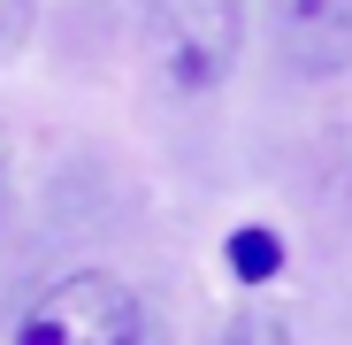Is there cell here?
<instances>
[{
    "label": "cell",
    "instance_id": "obj_1",
    "mask_svg": "<svg viewBox=\"0 0 352 345\" xmlns=\"http://www.w3.org/2000/svg\"><path fill=\"white\" fill-rule=\"evenodd\" d=\"M245 54V0H146V62L168 92H214L230 85Z\"/></svg>",
    "mask_w": 352,
    "mask_h": 345
},
{
    "label": "cell",
    "instance_id": "obj_2",
    "mask_svg": "<svg viewBox=\"0 0 352 345\" xmlns=\"http://www.w3.org/2000/svg\"><path fill=\"white\" fill-rule=\"evenodd\" d=\"M16 345H146V300L115 269H69L16 315Z\"/></svg>",
    "mask_w": 352,
    "mask_h": 345
},
{
    "label": "cell",
    "instance_id": "obj_4",
    "mask_svg": "<svg viewBox=\"0 0 352 345\" xmlns=\"http://www.w3.org/2000/svg\"><path fill=\"white\" fill-rule=\"evenodd\" d=\"M214 345H291V322H283L276 307H238V315L222 322Z\"/></svg>",
    "mask_w": 352,
    "mask_h": 345
},
{
    "label": "cell",
    "instance_id": "obj_3",
    "mask_svg": "<svg viewBox=\"0 0 352 345\" xmlns=\"http://www.w3.org/2000/svg\"><path fill=\"white\" fill-rule=\"evenodd\" d=\"M276 54L291 77H352V0H276Z\"/></svg>",
    "mask_w": 352,
    "mask_h": 345
},
{
    "label": "cell",
    "instance_id": "obj_6",
    "mask_svg": "<svg viewBox=\"0 0 352 345\" xmlns=\"http://www.w3.org/2000/svg\"><path fill=\"white\" fill-rule=\"evenodd\" d=\"M31 39V0H0V62Z\"/></svg>",
    "mask_w": 352,
    "mask_h": 345
},
{
    "label": "cell",
    "instance_id": "obj_5",
    "mask_svg": "<svg viewBox=\"0 0 352 345\" xmlns=\"http://www.w3.org/2000/svg\"><path fill=\"white\" fill-rule=\"evenodd\" d=\"M276 261H283V246H276V230H230V269H238L245 284L276 276Z\"/></svg>",
    "mask_w": 352,
    "mask_h": 345
}]
</instances>
